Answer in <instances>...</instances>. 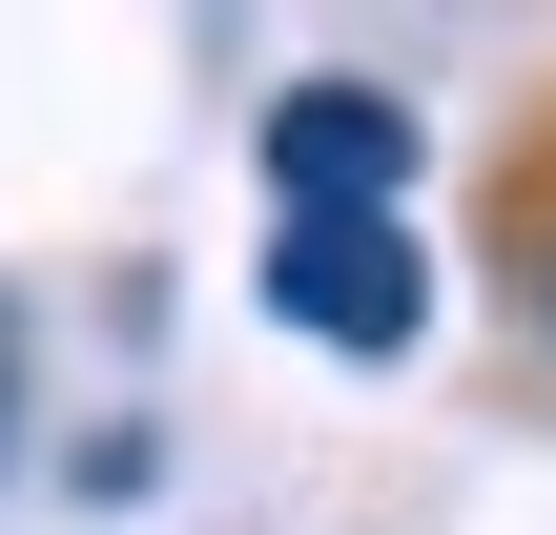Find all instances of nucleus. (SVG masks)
Wrapping results in <instances>:
<instances>
[{
  "mask_svg": "<svg viewBox=\"0 0 556 535\" xmlns=\"http://www.w3.org/2000/svg\"><path fill=\"white\" fill-rule=\"evenodd\" d=\"M268 330H309V351L392 371V351L433 330V268H413V227H392V206H268Z\"/></svg>",
  "mask_w": 556,
  "mask_h": 535,
  "instance_id": "f257e3e1",
  "label": "nucleus"
},
{
  "mask_svg": "<svg viewBox=\"0 0 556 535\" xmlns=\"http://www.w3.org/2000/svg\"><path fill=\"white\" fill-rule=\"evenodd\" d=\"M413 186V103L392 82H289L268 103V206H392Z\"/></svg>",
  "mask_w": 556,
  "mask_h": 535,
  "instance_id": "f03ea898",
  "label": "nucleus"
},
{
  "mask_svg": "<svg viewBox=\"0 0 556 535\" xmlns=\"http://www.w3.org/2000/svg\"><path fill=\"white\" fill-rule=\"evenodd\" d=\"M516 268H536V330H556V206H536V247H516Z\"/></svg>",
  "mask_w": 556,
  "mask_h": 535,
  "instance_id": "7ed1b4c3",
  "label": "nucleus"
},
{
  "mask_svg": "<svg viewBox=\"0 0 556 535\" xmlns=\"http://www.w3.org/2000/svg\"><path fill=\"white\" fill-rule=\"evenodd\" d=\"M0 433H21V309H0Z\"/></svg>",
  "mask_w": 556,
  "mask_h": 535,
  "instance_id": "20e7f679",
  "label": "nucleus"
}]
</instances>
